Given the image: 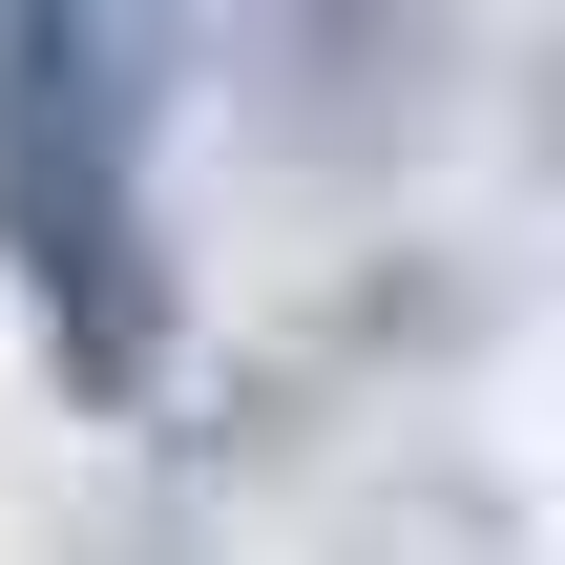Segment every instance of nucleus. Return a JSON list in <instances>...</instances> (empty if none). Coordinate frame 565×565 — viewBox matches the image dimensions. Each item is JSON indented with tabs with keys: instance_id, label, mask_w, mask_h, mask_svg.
<instances>
[{
	"instance_id": "nucleus-1",
	"label": "nucleus",
	"mask_w": 565,
	"mask_h": 565,
	"mask_svg": "<svg viewBox=\"0 0 565 565\" xmlns=\"http://www.w3.org/2000/svg\"><path fill=\"white\" fill-rule=\"evenodd\" d=\"M0 273L42 294V356L84 398L168 377V231H147V42L84 0L0 21Z\"/></svg>"
}]
</instances>
